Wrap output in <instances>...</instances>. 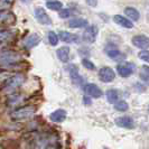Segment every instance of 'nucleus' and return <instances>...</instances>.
<instances>
[{
	"label": "nucleus",
	"mask_w": 149,
	"mask_h": 149,
	"mask_svg": "<svg viewBox=\"0 0 149 149\" xmlns=\"http://www.w3.org/2000/svg\"><path fill=\"white\" fill-rule=\"evenodd\" d=\"M24 63V57L19 52L13 49L0 51V71L5 73L11 72L14 70H17Z\"/></svg>",
	"instance_id": "nucleus-1"
},
{
	"label": "nucleus",
	"mask_w": 149,
	"mask_h": 149,
	"mask_svg": "<svg viewBox=\"0 0 149 149\" xmlns=\"http://www.w3.org/2000/svg\"><path fill=\"white\" fill-rule=\"evenodd\" d=\"M26 81V76L22 74H15L9 76L1 85V91L6 94H14Z\"/></svg>",
	"instance_id": "nucleus-2"
},
{
	"label": "nucleus",
	"mask_w": 149,
	"mask_h": 149,
	"mask_svg": "<svg viewBox=\"0 0 149 149\" xmlns=\"http://www.w3.org/2000/svg\"><path fill=\"white\" fill-rule=\"evenodd\" d=\"M36 113V108L33 105H26L17 108L14 111L10 112V118L15 121H24L33 118Z\"/></svg>",
	"instance_id": "nucleus-3"
},
{
	"label": "nucleus",
	"mask_w": 149,
	"mask_h": 149,
	"mask_svg": "<svg viewBox=\"0 0 149 149\" xmlns=\"http://www.w3.org/2000/svg\"><path fill=\"white\" fill-rule=\"evenodd\" d=\"M18 35L16 29H0V47H5L13 44Z\"/></svg>",
	"instance_id": "nucleus-4"
},
{
	"label": "nucleus",
	"mask_w": 149,
	"mask_h": 149,
	"mask_svg": "<svg viewBox=\"0 0 149 149\" xmlns=\"http://www.w3.org/2000/svg\"><path fill=\"white\" fill-rule=\"evenodd\" d=\"M117 72L121 77H129L136 72V65L132 62H122L117 65Z\"/></svg>",
	"instance_id": "nucleus-5"
},
{
	"label": "nucleus",
	"mask_w": 149,
	"mask_h": 149,
	"mask_svg": "<svg viewBox=\"0 0 149 149\" xmlns=\"http://www.w3.org/2000/svg\"><path fill=\"white\" fill-rule=\"evenodd\" d=\"M16 22H17V18L13 11H9V10L0 11V27L14 26Z\"/></svg>",
	"instance_id": "nucleus-6"
},
{
	"label": "nucleus",
	"mask_w": 149,
	"mask_h": 149,
	"mask_svg": "<svg viewBox=\"0 0 149 149\" xmlns=\"http://www.w3.org/2000/svg\"><path fill=\"white\" fill-rule=\"evenodd\" d=\"M97 75H99V79L104 83H110L116 79V72L109 66H104L100 68Z\"/></svg>",
	"instance_id": "nucleus-7"
},
{
	"label": "nucleus",
	"mask_w": 149,
	"mask_h": 149,
	"mask_svg": "<svg viewBox=\"0 0 149 149\" xmlns=\"http://www.w3.org/2000/svg\"><path fill=\"white\" fill-rule=\"evenodd\" d=\"M97 34H99V28L95 25L88 26L83 33V40H85L88 43H94L97 40Z\"/></svg>",
	"instance_id": "nucleus-8"
},
{
	"label": "nucleus",
	"mask_w": 149,
	"mask_h": 149,
	"mask_svg": "<svg viewBox=\"0 0 149 149\" xmlns=\"http://www.w3.org/2000/svg\"><path fill=\"white\" fill-rule=\"evenodd\" d=\"M83 91L85 94H88L89 97H93V99L102 97V90L100 89L97 84H93V83H88V84L83 85Z\"/></svg>",
	"instance_id": "nucleus-9"
},
{
	"label": "nucleus",
	"mask_w": 149,
	"mask_h": 149,
	"mask_svg": "<svg viewBox=\"0 0 149 149\" xmlns=\"http://www.w3.org/2000/svg\"><path fill=\"white\" fill-rule=\"evenodd\" d=\"M132 45L142 51H147L149 48V37L145 35H136L132 37Z\"/></svg>",
	"instance_id": "nucleus-10"
},
{
	"label": "nucleus",
	"mask_w": 149,
	"mask_h": 149,
	"mask_svg": "<svg viewBox=\"0 0 149 149\" xmlns=\"http://www.w3.org/2000/svg\"><path fill=\"white\" fill-rule=\"evenodd\" d=\"M35 17H36L37 22L42 25H52L51 17L47 15L45 9H43L42 7H37L35 9Z\"/></svg>",
	"instance_id": "nucleus-11"
},
{
	"label": "nucleus",
	"mask_w": 149,
	"mask_h": 149,
	"mask_svg": "<svg viewBox=\"0 0 149 149\" xmlns=\"http://www.w3.org/2000/svg\"><path fill=\"white\" fill-rule=\"evenodd\" d=\"M116 125L120 128H125V129H134V121L131 117L129 116H123L119 117L114 120Z\"/></svg>",
	"instance_id": "nucleus-12"
},
{
	"label": "nucleus",
	"mask_w": 149,
	"mask_h": 149,
	"mask_svg": "<svg viewBox=\"0 0 149 149\" xmlns=\"http://www.w3.org/2000/svg\"><path fill=\"white\" fill-rule=\"evenodd\" d=\"M39 43H40V36L38 34H30L29 36H27V37L24 39L22 45L25 46V48L31 49V48L36 47Z\"/></svg>",
	"instance_id": "nucleus-13"
},
{
	"label": "nucleus",
	"mask_w": 149,
	"mask_h": 149,
	"mask_svg": "<svg viewBox=\"0 0 149 149\" xmlns=\"http://www.w3.org/2000/svg\"><path fill=\"white\" fill-rule=\"evenodd\" d=\"M68 72H70V77H71V80H72L73 84L77 85V86L82 85L83 84V77L80 75V73H79L77 67L75 66V65H71L70 68H68Z\"/></svg>",
	"instance_id": "nucleus-14"
},
{
	"label": "nucleus",
	"mask_w": 149,
	"mask_h": 149,
	"mask_svg": "<svg viewBox=\"0 0 149 149\" xmlns=\"http://www.w3.org/2000/svg\"><path fill=\"white\" fill-rule=\"evenodd\" d=\"M112 19H113V22H116L117 25H119V26L123 27V28H128V29H131V28H134V22H130V20H129V19L127 18V17H125V16L114 15Z\"/></svg>",
	"instance_id": "nucleus-15"
},
{
	"label": "nucleus",
	"mask_w": 149,
	"mask_h": 149,
	"mask_svg": "<svg viewBox=\"0 0 149 149\" xmlns=\"http://www.w3.org/2000/svg\"><path fill=\"white\" fill-rule=\"evenodd\" d=\"M66 117H67L66 111H65V110H63V109L55 110V111L52 112V113L49 114V119H51V121L55 122V123H61V122L65 121Z\"/></svg>",
	"instance_id": "nucleus-16"
},
{
	"label": "nucleus",
	"mask_w": 149,
	"mask_h": 149,
	"mask_svg": "<svg viewBox=\"0 0 149 149\" xmlns=\"http://www.w3.org/2000/svg\"><path fill=\"white\" fill-rule=\"evenodd\" d=\"M58 39H61L62 42H64V43H75V42H77V35H75V34H72V33H70V31H66V30H62L58 33Z\"/></svg>",
	"instance_id": "nucleus-17"
},
{
	"label": "nucleus",
	"mask_w": 149,
	"mask_h": 149,
	"mask_svg": "<svg viewBox=\"0 0 149 149\" xmlns=\"http://www.w3.org/2000/svg\"><path fill=\"white\" fill-rule=\"evenodd\" d=\"M56 55L58 57V60L62 63H67L70 60V47L68 46H63L60 47L57 51H56Z\"/></svg>",
	"instance_id": "nucleus-18"
},
{
	"label": "nucleus",
	"mask_w": 149,
	"mask_h": 149,
	"mask_svg": "<svg viewBox=\"0 0 149 149\" xmlns=\"http://www.w3.org/2000/svg\"><path fill=\"white\" fill-rule=\"evenodd\" d=\"M125 15L127 16V18L130 22H138L140 18L139 11L134 7H126L125 8Z\"/></svg>",
	"instance_id": "nucleus-19"
},
{
	"label": "nucleus",
	"mask_w": 149,
	"mask_h": 149,
	"mask_svg": "<svg viewBox=\"0 0 149 149\" xmlns=\"http://www.w3.org/2000/svg\"><path fill=\"white\" fill-rule=\"evenodd\" d=\"M107 95V100L109 103L111 104H116L118 101H120V93L118 90L116 89H109L105 93Z\"/></svg>",
	"instance_id": "nucleus-20"
},
{
	"label": "nucleus",
	"mask_w": 149,
	"mask_h": 149,
	"mask_svg": "<svg viewBox=\"0 0 149 149\" xmlns=\"http://www.w3.org/2000/svg\"><path fill=\"white\" fill-rule=\"evenodd\" d=\"M88 24V20L84 18H72L68 22V26L71 28H86Z\"/></svg>",
	"instance_id": "nucleus-21"
},
{
	"label": "nucleus",
	"mask_w": 149,
	"mask_h": 149,
	"mask_svg": "<svg viewBox=\"0 0 149 149\" xmlns=\"http://www.w3.org/2000/svg\"><path fill=\"white\" fill-rule=\"evenodd\" d=\"M24 101V97L22 94H11L10 97H8V101H7V104L9 107H18V105L22 103Z\"/></svg>",
	"instance_id": "nucleus-22"
},
{
	"label": "nucleus",
	"mask_w": 149,
	"mask_h": 149,
	"mask_svg": "<svg viewBox=\"0 0 149 149\" xmlns=\"http://www.w3.org/2000/svg\"><path fill=\"white\" fill-rule=\"evenodd\" d=\"M122 53L120 52L118 48H110V49H107V55H108V57H110L111 60H119V58H123L125 56L123 55H121Z\"/></svg>",
	"instance_id": "nucleus-23"
},
{
	"label": "nucleus",
	"mask_w": 149,
	"mask_h": 149,
	"mask_svg": "<svg viewBox=\"0 0 149 149\" xmlns=\"http://www.w3.org/2000/svg\"><path fill=\"white\" fill-rule=\"evenodd\" d=\"M139 77H140V80H141L142 82L149 84V66L142 65L141 70H140V73H139Z\"/></svg>",
	"instance_id": "nucleus-24"
},
{
	"label": "nucleus",
	"mask_w": 149,
	"mask_h": 149,
	"mask_svg": "<svg viewBox=\"0 0 149 149\" xmlns=\"http://www.w3.org/2000/svg\"><path fill=\"white\" fill-rule=\"evenodd\" d=\"M46 7L51 10H54V11H57V10H61L63 8V3L61 1H47L46 2Z\"/></svg>",
	"instance_id": "nucleus-25"
},
{
	"label": "nucleus",
	"mask_w": 149,
	"mask_h": 149,
	"mask_svg": "<svg viewBox=\"0 0 149 149\" xmlns=\"http://www.w3.org/2000/svg\"><path fill=\"white\" fill-rule=\"evenodd\" d=\"M114 109L119 112H126L129 109V104H128L125 100H120V101H118L114 104Z\"/></svg>",
	"instance_id": "nucleus-26"
},
{
	"label": "nucleus",
	"mask_w": 149,
	"mask_h": 149,
	"mask_svg": "<svg viewBox=\"0 0 149 149\" xmlns=\"http://www.w3.org/2000/svg\"><path fill=\"white\" fill-rule=\"evenodd\" d=\"M48 42H49V44L52 45V46H56L57 43H58V36H57V34L55 33V31H49L48 33Z\"/></svg>",
	"instance_id": "nucleus-27"
},
{
	"label": "nucleus",
	"mask_w": 149,
	"mask_h": 149,
	"mask_svg": "<svg viewBox=\"0 0 149 149\" xmlns=\"http://www.w3.org/2000/svg\"><path fill=\"white\" fill-rule=\"evenodd\" d=\"M58 15L62 19H66L68 18L70 16L72 15V13H71V9H68V8H62L60 10V13H58Z\"/></svg>",
	"instance_id": "nucleus-28"
},
{
	"label": "nucleus",
	"mask_w": 149,
	"mask_h": 149,
	"mask_svg": "<svg viewBox=\"0 0 149 149\" xmlns=\"http://www.w3.org/2000/svg\"><path fill=\"white\" fill-rule=\"evenodd\" d=\"M82 65L86 70H90V71H93V70H95V65L91 62L90 60H88V58H83L82 60Z\"/></svg>",
	"instance_id": "nucleus-29"
},
{
	"label": "nucleus",
	"mask_w": 149,
	"mask_h": 149,
	"mask_svg": "<svg viewBox=\"0 0 149 149\" xmlns=\"http://www.w3.org/2000/svg\"><path fill=\"white\" fill-rule=\"evenodd\" d=\"M9 143H10V145H8L7 140H5V141L1 142V145H3V146H8V148H6V149H18L19 148L18 143H17V141H15V140L9 139Z\"/></svg>",
	"instance_id": "nucleus-30"
},
{
	"label": "nucleus",
	"mask_w": 149,
	"mask_h": 149,
	"mask_svg": "<svg viewBox=\"0 0 149 149\" xmlns=\"http://www.w3.org/2000/svg\"><path fill=\"white\" fill-rule=\"evenodd\" d=\"M138 57L143 62L149 63V51H141L140 53H138Z\"/></svg>",
	"instance_id": "nucleus-31"
},
{
	"label": "nucleus",
	"mask_w": 149,
	"mask_h": 149,
	"mask_svg": "<svg viewBox=\"0 0 149 149\" xmlns=\"http://www.w3.org/2000/svg\"><path fill=\"white\" fill-rule=\"evenodd\" d=\"M13 5L11 1H7V0H0V11H5V9H8Z\"/></svg>",
	"instance_id": "nucleus-32"
},
{
	"label": "nucleus",
	"mask_w": 149,
	"mask_h": 149,
	"mask_svg": "<svg viewBox=\"0 0 149 149\" xmlns=\"http://www.w3.org/2000/svg\"><path fill=\"white\" fill-rule=\"evenodd\" d=\"M83 103H85V104H90V103H91V101L89 100V97H83Z\"/></svg>",
	"instance_id": "nucleus-33"
},
{
	"label": "nucleus",
	"mask_w": 149,
	"mask_h": 149,
	"mask_svg": "<svg viewBox=\"0 0 149 149\" xmlns=\"http://www.w3.org/2000/svg\"><path fill=\"white\" fill-rule=\"evenodd\" d=\"M86 3H88V5H90V6H97V1H93V2H92V1H86Z\"/></svg>",
	"instance_id": "nucleus-34"
},
{
	"label": "nucleus",
	"mask_w": 149,
	"mask_h": 149,
	"mask_svg": "<svg viewBox=\"0 0 149 149\" xmlns=\"http://www.w3.org/2000/svg\"><path fill=\"white\" fill-rule=\"evenodd\" d=\"M148 111H149V108H148Z\"/></svg>",
	"instance_id": "nucleus-35"
}]
</instances>
